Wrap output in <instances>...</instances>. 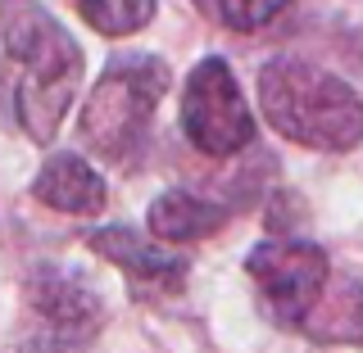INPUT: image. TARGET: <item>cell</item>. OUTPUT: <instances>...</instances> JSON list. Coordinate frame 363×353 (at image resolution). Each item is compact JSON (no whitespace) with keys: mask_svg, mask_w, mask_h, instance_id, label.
I'll list each match as a JSON object with an SVG mask.
<instances>
[{"mask_svg":"<svg viewBox=\"0 0 363 353\" xmlns=\"http://www.w3.org/2000/svg\"><path fill=\"white\" fill-rule=\"evenodd\" d=\"M304 335L323 340V345H363V281H327V290L318 294L313 313L300 326Z\"/></svg>","mask_w":363,"mask_h":353,"instance_id":"obj_10","label":"cell"},{"mask_svg":"<svg viewBox=\"0 0 363 353\" xmlns=\"http://www.w3.org/2000/svg\"><path fill=\"white\" fill-rule=\"evenodd\" d=\"M32 195L45 209L73 213V218H91V213L105 209V181L86 163L82 154H50L41 163L37 181H32Z\"/></svg>","mask_w":363,"mask_h":353,"instance_id":"obj_8","label":"cell"},{"mask_svg":"<svg viewBox=\"0 0 363 353\" xmlns=\"http://www.w3.org/2000/svg\"><path fill=\"white\" fill-rule=\"evenodd\" d=\"M259 105L272 132L304 150H354L363 141V100L350 82L304 59H272L259 68Z\"/></svg>","mask_w":363,"mask_h":353,"instance_id":"obj_2","label":"cell"},{"mask_svg":"<svg viewBox=\"0 0 363 353\" xmlns=\"http://www.w3.org/2000/svg\"><path fill=\"white\" fill-rule=\"evenodd\" d=\"M227 218H232V209L218 199H204L196 190H164V195H155L145 222H150L159 245H191V241L223 231Z\"/></svg>","mask_w":363,"mask_h":353,"instance_id":"obj_9","label":"cell"},{"mask_svg":"<svg viewBox=\"0 0 363 353\" xmlns=\"http://www.w3.org/2000/svg\"><path fill=\"white\" fill-rule=\"evenodd\" d=\"M28 308H32L28 353H82L105 322L96 290L77 272L55 263H41L28 277Z\"/></svg>","mask_w":363,"mask_h":353,"instance_id":"obj_6","label":"cell"},{"mask_svg":"<svg viewBox=\"0 0 363 353\" xmlns=\"http://www.w3.org/2000/svg\"><path fill=\"white\" fill-rule=\"evenodd\" d=\"M168 86H173V73L159 54H113L82 105L77 132L86 150H96L113 168H136L150 150L155 113Z\"/></svg>","mask_w":363,"mask_h":353,"instance_id":"obj_3","label":"cell"},{"mask_svg":"<svg viewBox=\"0 0 363 353\" xmlns=\"http://www.w3.org/2000/svg\"><path fill=\"white\" fill-rule=\"evenodd\" d=\"M0 37L18 77V122L37 145H50L82 82V45L37 0H0Z\"/></svg>","mask_w":363,"mask_h":353,"instance_id":"obj_1","label":"cell"},{"mask_svg":"<svg viewBox=\"0 0 363 353\" xmlns=\"http://www.w3.org/2000/svg\"><path fill=\"white\" fill-rule=\"evenodd\" d=\"M245 272L259 290V303L277 326H304V317L313 313L318 294L332 281V263L327 249L313 241H264L259 249H250Z\"/></svg>","mask_w":363,"mask_h":353,"instance_id":"obj_5","label":"cell"},{"mask_svg":"<svg viewBox=\"0 0 363 353\" xmlns=\"http://www.w3.org/2000/svg\"><path fill=\"white\" fill-rule=\"evenodd\" d=\"M100 37H132L155 18V0H73Z\"/></svg>","mask_w":363,"mask_h":353,"instance_id":"obj_11","label":"cell"},{"mask_svg":"<svg viewBox=\"0 0 363 353\" xmlns=\"http://www.w3.org/2000/svg\"><path fill=\"white\" fill-rule=\"evenodd\" d=\"M182 132L209 158L241 154L255 141V118L241 96V82L227 68L223 54H209L191 68L186 86H182Z\"/></svg>","mask_w":363,"mask_h":353,"instance_id":"obj_4","label":"cell"},{"mask_svg":"<svg viewBox=\"0 0 363 353\" xmlns=\"http://www.w3.org/2000/svg\"><path fill=\"white\" fill-rule=\"evenodd\" d=\"M91 249H96L100 258H109L118 272H128L136 286H155V290H182L186 267H191L186 254L145 241L132 226H100V231L91 236Z\"/></svg>","mask_w":363,"mask_h":353,"instance_id":"obj_7","label":"cell"},{"mask_svg":"<svg viewBox=\"0 0 363 353\" xmlns=\"http://www.w3.org/2000/svg\"><path fill=\"white\" fill-rule=\"evenodd\" d=\"M286 0H209V9L218 14V23H227L232 32H255L268 18H277V9Z\"/></svg>","mask_w":363,"mask_h":353,"instance_id":"obj_12","label":"cell"}]
</instances>
